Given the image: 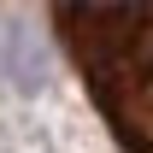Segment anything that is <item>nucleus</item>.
I'll return each instance as SVG.
<instances>
[{
    "label": "nucleus",
    "mask_w": 153,
    "mask_h": 153,
    "mask_svg": "<svg viewBox=\"0 0 153 153\" xmlns=\"http://www.w3.org/2000/svg\"><path fill=\"white\" fill-rule=\"evenodd\" d=\"M53 36L124 153H153V0H53Z\"/></svg>",
    "instance_id": "f257e3e1"
}]
</instances>
